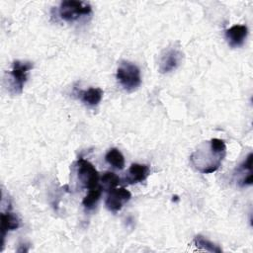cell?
I'll use <instances>...</instances> for the list:
<instances>
[{"label":"cell","instance_id":"obj_1","mask_svg":"<svg viewBox=\"0 0 253 253\" xmlns=\"http://www.w3.org/2000/svg\"><path fill=\"white\" fill-rule=\"evenodd\" d=\"M226 154V146L222 139L211 138L204 142L191 155L192 165L201 173L209 174L216 171Z\"/></svg>","mask_w":253,"mask_h":253},{"label":"cell","instance_id":"obj_2","mask_svg":"<svg viewBox=\"0 0 253 253\" xmlns=\"http://www.w3.org/2000/svg\"><path fill=\"white\" fill-rule=\"evenodd\" d=\"M33 68V63L30 61L15 60L12 63V69L8 72V87L12 94H21L24 85L28 79V73Z\"/></svg>","mask_w":253,"mask_h":253},{"label":"cell","instance_id":"obj_3","mask_svg":"<svg viewBox=\"0 0 253 253\" xmlns=\"http://www.w3.org/2000/svg\"><path fill=\"white\" fill-rule=\"evenodd\" d=\"M117 79L126 91L137 89L141 83L139 68L132 62L122 61L117 69Z\"/></svg>","mask_w":253,"mask_h":253},{"label":"cell","instance_id":"obj_4","mask_svg":"<svg viewBox=\"0 0 253 253\" xmlns=\"http://www.w3.org/2000/svg\"><path fill=\"white\" fill-rule=\"evenodd\" d=\"M92 7L89 3L77 0H65L60 3L58 14L66 22H74L82 16L91 14Z\"/></svg>","mask_w":253,"mask_h":253},{"label":"cell","instance_id":"obj_5","mask_svg":"<svg viewBox=\"0 0 253 253\" xmlns=\"http://www.w3.org/2000/svg\"><path fill=\"white\" fill-rule=\"evenodd\" d=\"M76 165L78 180L82 187L89 190L96 188L99 185V173L95 166L82 157H79Z\"/></svg>","mask_w":253,"mask_h":253},{"label":"cell","instance_id":"obj_6","mask_svg":"<svg viewBox=\"0 0 253 253\" xmlns=\"http://www.w3.org/2000/svg\"><path fill=\"white\" fill-rule=\"evenodd\" d=\"M183 57L182 51L178 47L166 48L159 59V71L161 73H168L175 70L181 63Z\"/></svg>","mask_w":253,"mask_h":253},{"label":"cell","instance_id":"obj_7","mask_svg":"<svg viewBox=\"0 0 253 253\" xmlns=\"http://www.w3.org/2000/svg\"><path fill=\"white\" fill-rule=\"evenodd\" d=\"M131 198V194L126 188H114L109 191L105 205L106 208L113 212L119 211L123 206L128 202Z\"/></svg>","mask_w":253,"mask_h":253},{"label":"cell","instance_id":"obj_8","mask_svg":"<svg viewBox=\"0 0 253 253\" xmlns=\"http://www.w3.org/2000/svg\"><path fill=\"white\" fill-rule=\"evenodd\" d=\"M248 35V28L245 25H234L225 31V39L231 47L241 46Z\"/></svg>","mask_w":253,"mask_h":253},{"label":"cell","instance_id":"obj_9","mask_svg":"<svg viewBox=\"0 0 253 253\" xmlns=\"http://www.w3.org/2000/svg\"><path fill=\"white\" fill-rule=\"evenodd\" d=\"M150 174V169L145 164L132 163L126 173L125 181L128 184H135L144 181Z\"/></svg>","mask_w":253,"mask_h":253},{"label":"cell","instance_id":"obj_10","mask_svg":"<svg viewBox=\"0 0 253 253\" xmlns=\"http://www.w3.org/2000/svg\"><path fill=\"white\" fill-rule=\"evenodd\" d=\"M19 226H20V219L15 213L9 211L1 213V239H2L1 245L2 247L4 246L6 234L11 230L17 229Z\"/></svg>","mask_w":253,"mask_h":253},{"label":"cell","instance_id":"obj_11","mask_svg":"<svg viewBox=\"0 0 253 253\" xmlns=\"http://www.w3.org/2000/svg\"><path fill=\"white\" fill-rule=\"evenodd\" d=\"M103 90L101 88L91 87L87 90L79 91L78 97L79 99L88 106H96L100 103L103 97Z\"/></svg>","mask_w":253,"mask_h":253},{"label":"cell","instance_id":"obj_12","mask_svg":"<svg viewBox=\"0 0 253 253\" xmlns=\"http://www.w3.org/2000/svg\"><path fill=\"white\" fill-rule=\"evenodd\" d=\"M105 160L113 167L122 170L125 167V157L118 148H111L105 155Z\"/></svg>","mask_w":253,"mask_h":253},{"label":"cell","instance_id":"obj_13","mask_svg":"<svg viewBox=\"0 0 253 253\" xmlns=\"http://www.w3.org/2000/svg\"><path fill=\"white\" fill-rule=\"evenodd\" d=\"M102 189L103 188L100 185H98L96 188L89 190V193L85 196V198L82 201V205L84 206V208L91 210L95 207V205L97 204L102 195Z\"/></svg>","mask_w":253,"mask_h":253},{"label":"cell","instance_id":"obj_14","mask_svg":"<svg viewBox=\"0 0 253 253\" xmlns=\"http://www.w3.org/2000/svg\"><path fill=\"white\" fill-rule=\"evenodd\" d=\"M194 245H196L198 248L206 250V251H210V252H214V253H220L221 252V248L218 245H215L214 243H212L211 241H210L209 239L205 238L202 235H197L195 236L194 240H193Z\"/></svg>","mask_w":253,"mask_h":253},{"label":"cell","instance_id":"obj_15","mask_svg":"<svg viewBox=\"0 0 253 253\" xmlns=\"http://www.w3.org/2000/svg\"><path fill=\"white\" fill-rule=\"evenodd\" d=\"M120 178L117 174L111 171L105 172L101 177V187L107 191L116 188L120 184Z\"/></svg>","mask_w":253,"mask_h":253},{"label":"cell","instance_id":"obj_16","mask_svg":"<svg viewBox=\"0 0 253 253\" xmlns=\"http://www.w3.org/2000/svg\"><path fill=\"white\" fill-rule=\"evenodd\" d=\"M252 158H253V154L252 153H249L248 156L246 157V159L239 165V168H238V171L242 172V173H245V171H250L252 172Z\"/></svg>","mask_w":253,"mask_h":253}]
</instances>
